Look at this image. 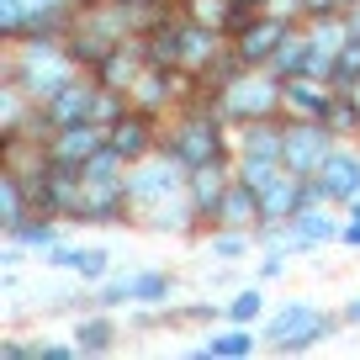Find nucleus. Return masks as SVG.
I'll list each match as a JSON object with an SVG mask.
<instances>
[{"mask_svg":"<svg viewBox=\"0 0 360 360\" xmlns=\"http://www.w3.org/2000/svg\"><path fill=\"white\" fill-rule=\"evenodd\" d=\"M75 75H85V69L75 64L64 37H22V43H11L6 58H0V79H16L37 106L53 101Z\"/></svg>","mask_w":360,"mask_h":360,"instance_id":"obj_1","label":"nucleus"},{"mask_svg":"<svg viewBox=\"0 0 360 360\" xmlns=\"http://www.w3.org/2000/svg\"><path fill=\"white\" fill-rule=\"evenodd\" d=\"M159 154L180 159L186 169L207 165V159H233V127L212 112V101H191V106H180V112L165 117Z\"/></svg>","mask_w":360,"mask_h":360,"instance_id":"obj_2","label":"nucleus"},{"mask_svg":"<svg viewBox=\"0 0 360 360\" xmlns=\"http://www.w3.org/2000/svg\"><path fill=\"white\" fill-rule=\"evenodd\" d=\"M281 96H286V79L276 69H238L223 90H212L207 101L212 112L223 117L228 127H244V122H265V117H281Z\"/></svg>","mask_w":360,"mask_h":360,"instance_id":"obj_3","label":"nucleus"},{"mask_svg":"<svg viewBox=\"0 0 360 360\" xmlns=\"http://www.w3.org/2000/svg\"><path fill=\"white\" fill-rule=\"evenodd\" d=\"M339 323H345V313H328V307H313V302H286L259 318V339L281 355H307L313 345L334 339Z\"/></svg>","mask_w":360,"mask_h":360,"instance_id":"obj_4","label":"nucleus"},{"mask_svg":"<svg viewBox=\"0 0 360 360\" xmlns=\"http://www.w3.org/2000/svg\"><path fill=\"white\" fill-rule=\"evenodd\" d=\"M79 0H0V48L22 37H64Z\"/></svg>","mask_w":360,"mask_h":360,"instance_id":"obj_5","label":"nucleus"},{"mask_svg":"<svg viewBox=\"0 0 360 360\" xmlns=\"http://www.w3.org/2000/svg\"><path fill=\"white\" fill-rule=\"evenodd\" d=\"M175 191H186V165H180V159H169V154L154 148L148 159L127 165V207H133V217L148 212L154 202H165V196H175Z\"/></svg>","mask_w":360,"mask_h":360,"instance_id":"obj_6","label":"nucleus"},{"mask_svg":"<svg viewBox=\"0 0 360 360\" xmlns=\"http://www.w3.org/2000/svg\"><path fill=\"white\" fill-rule=\"evenodd\" d=\"M339 148V138L328 133L323 117H286V143H281V165L292 175H318L328 154Z\"/></svg>","mask_w":360,"mask_h":360,"instance_id":"obj_7","label":"nucleus"},{"mask_svg":"<svg viewBox=\"0 0 360 360\" xmlns=\"http://www.w3.org/2000/svg\"><path fill=\"white\" fill-rule=\"evenodd\" d=\"M297 27H302V22H286V16H276V11H255L233 37H228V43H233V53L244 58L249 69H270L276 48H281L286 37L297 32Z\"/></svg>","mask_w":360,"mask_h":360,"instance_id":"obj_8","label":"nucleus"},{"mask_svg":"<svg viewBox=\"0 0 360 360\" xmlns=\"http://www.w3.org/2000/svg\"><path fill=\"white\" fill-rule=\"evenodd\" d=\"M133 228H148V233H169V238H196L202 233V212H196L191 191H175L165 202H154L148 212L133 217Z\"/></svg>","mask_w":360,"mask_h":360,"instance_id":"obj_9","label":"nucleus"},{"mask_svg":"<svg viewBox=\"0 0 360 360\" xmlns=\"http://www.w3.org/2000/svg\"><path fill=\"white\" fill-rule=\"evenodd\" d=\"M159 133H165V117H154V112H127L122 122H112L106 127V143L117 148V154L127 159V165H138V159H148L159 148Z\"/></svg>","mask_w":360,"mask_h":360,"instance_id":"obj_10","label":"nucleus"},{"mask_svg":"<svg viewBox=\"0 0 360 360\" xmlns=\"http://www.w3.org/2000/svg\"><path fill=\"white\" fill-rule=\"evenodd\" d=\"M223 48H228L223 32L196 27V22H186V16H180V27H175V69H186V75L202 79L207 69L217 64V53H223Z\"/></svg>","mask_w":360,"mask_h":360,"instance_id":"obj_11","label":"nucleus"},{"mask_svg":"<svg viewBox=\"0 0 360 360\" xmlns=\"http://www.w3.org/2000/svg\"><path fill=\"white\" fill-rule=\"evenodd\" d=\"M233 186V159H207V165L186 169V191H191L196 212H202V233L212 228L217 217V202H223V191Z\"/></svg>","mask_w":360,"mask_h":360,"instance_id":"obj_12","label":"nucleus"},{"mask_svg":"<svg viewBox=\"0 0 360 360\" xmlns=\"http://www.w3.org/2000/svg\"><path fill=\"white\" fill-rule=\"evenodd\" d=\"M318 186L328 191V207H349L360 196V148L339 143L334 154L318 165Z\"/></svg>","mask_w":360,"mask_h":360,"instance_id":"obj_13","label":"nucleus"},{"mask_svg":"<svg viewBox=\"0 0 360 360\" xmlns=\"http://www.w3.org/2000/svg\"><path fill=\"white\" fill-rule=\"evenodd\" d=\"M143 69H148V48H143V37H122V43H117L112 53L101 58V64L90 69V75L101 79L106 90H122V96H127V90L143 79Z\"/></svg>","mask_w":360,"mask_h":360,"instance_id":"obj_14","label":"nucleus"},{"mask_svg":"<svg viewBox=\"0 0 360 360\" xmlns=\"http://www.w3.org/2000/svg\"><path fill=\"white\" fill-rule=\"evenodd\" d=\"M339 217L328 212V207H307V212H297L292 223H286V244H292V255H313V249H334L339 244Z\"/></svg>","mask_w":360,"mask_h":360,"instance_id":"obj_15","label":"nucleus"},{"mask_svg":"<svg viewBox=\"0 0 360 360\" xmlns=\"http://www.w3.org/2000/svg\"><path fill=\"white\" fill-rule=\"evenodd\" d=\"M106 143V127L96 122H75V127H58L53 138H48V165H64V169H79L96 148Z\"/></svg>","mask_w":360,"mask_h":360,"instance_id":"obj_16","label":"nucleus"},{"mask_svg":"<svg viewBox=\"0 0 360 360\" xmlns=\"http://www.w3.org/2000/svg\"><path fill=\"white\" fill-rule=\"evenodd\" d=\"M90 101H96V75H75L53 101H43V117L48 127H75V122H90Z\"/></svg>","mask_w":360,"mask_h":360,"instance_id":"obj_17","label":"nucleus"},{"mask_svg":"<svg viewBox=\"0 0 360 360\" xmlns=\"http://www.w3.org/2000/svg\"><path fill=\"white\" fill-rule=\"evenodd\" d=\"M169 6H175V16H186V22H196V27H212V32H223V37H233L238 27L255 16V11H244V6H233V0H169Z\"/></svg>","mask_w":360,"mask_h":360,"instance_id":"obj_18","label":"nucleus"},{"mask_svg":"<svg viewBox=\"0 0 360 360\" xmlns=\"http://www.w3.org/2000/svg\"><path fill=\"white\" fill-rule=\"evenodd\" d=\"M297 212H307V196H302V175H292L286 169L270 191H259V223L276 228V223H292Z\"/></svg>","mask_w":360,"mask_h":360,"instance_id":"obj_19","label":"nucleus"},{"mask_svg":"<svg viewBox=\"0 0 360 360\" xmlns=\"http://www.w3.org/2000/svg\"><path fill=\"white\" fill-rule=\"evenodd\" d=\"M32 212H37V202H32V186H27V175L6 165V169H0V228L11 233V228H22Z\"/></svg>","mask_w":360,"mask_h":360,"instance_id":"obj_20","label":"nucleus"},{"mask_svg":"<svg viewBox=\"0 0 360 360\" xmlns=\"http://www.w3.org/2000/svg\"><path fill=\"white\" fill-rule=\"evenodd\" d=\"M334 85L328 79H313V75H292L286 79V96H281V117H323Z\"/></svg>","mask_w":360,"mask_h":360,"instance_id":"obj_21","label":"nucleus"},{"mask_svg":"<svg viewBox=\"0 0 360 360\" xmlns=\"http://www.w3.org/2000/svg\"><path fill=\"white\" fill-rule=\"evenodd\" d=\"M212 228H249V233H255V228H259V191H249L244 180L233 175V186H228L223 202H217Z\"/></svg>","mask_w":360,"mask_h":360,"instance_id":"obj_22","label":"nucleus"},{"mask_svg":"<svg viewBox=\"0 0 360 360\" xmlns=\"http://www.w3.org/2000/svg\"><path fill=\"white\" fill-rule=\"evenodd\" d=\"M286 143V117H265V122H244L233 127V154H265V159H281Z\"/></svg>","mask_w":360,"mask_h":360,"instance_id":"obj_23","label":"nucleus"},{"mask_svg":"<svg viewBox=\"0 0 360 360\" xmlns=\"http://www.w3.org/2000/svg\"><path fill=\"white\" fill-rule=\"evenodd\" d=\"M79 175H85V191H127V159L117 154L112 143L96 148V154L79 165Z\"/></svg>","mask_w":360,"mask_h":360,"instance_id":"obj_24","label":"nucleus"},{"mask_svg":"<svg viewBox=\"0 0 360 360\" xmlns=\"http://www.w3.org/2000/svg\"><path fill=\"white\" fill-rule=\"evenodd\" d=\"M259 349V328L255 323H228L223 334H212L196 355H207V360H249Z\"/></svg>","mask_w":360,"mask_h":360,"instance_id":"obj_25","label":"nucleus"},{"mask_svg":"<svg viewBox=\"0 0 360 360\" xmlns=\"http://www.w3.org/2000/svg\"><path fill=\"white\" fill-rule=\"evenodd\" d=\"M127 292H133V307H169L180 292V281L169 270H133L127 276Z\"/></svg>","mask_w":360,"mask_h":360,"instance_id":"obj_26","label":"nucleus"},{"mask_svg":"<svg viewBox=\"0 0 360 360\" xmlns=\"http://www.w3.org/2000/svg\"><path fill=\"white\" fill-rule=\"evenodd\" d=\"M75 345H79V355H106V349L117 345L112 313H106V307H90V313L75 323Z\"/></svg>","mask_w":360,"mask_h":360,"instance_id":"obj_27","label":"nucleus"},{"mask_svg":"<svg viewBox=\"0 0 360 360\" xmlns=\"http://www.w3.org/2000/svg\"><path fill=\"white\" fill-rule=\"evenodd\" d=\"M323 122H328V133H334L339 143H360V101H355V90H334V96H328Z\"/></svg>","mask_w":360,"mask_h":360,"instance_id":"obj_28","label":"nucleus"},{"mask_svg":"<svg viewBox=\"0 0 360 360\" xmlns=\"http://www.w3.org/2000/svg\"><path fill=\"white\" fill-rule=\"evenodd\" d=\"M233 175L244 180L249 191H270V186L286 175V165L281 159H265V154H233Z\"/></svg>","mask_w":360,"mask_h":360,"instance_id":"obj_29","label":"nucleus"},{"mask_svg":"<svg viewBox=\"0 0 360 360\" xmlns=\"http://www.w3.org/2000/svg\"><path fill=\"white\" fill-rule=\"evenodd\" d=\"M207 255L217 259V265H238V259L249 255V244H255V233L249 228H207Z\"/></svg>","mask_w":360,"mask_h":360,"instance_id":"obj_30","label":"nucleus"},{"mask_svg":"<svg viewBox=\"0 0 360 360\" xmlns=\"http://www.w3.org/2000/svg\"><path fill=\"white\" fill-rule=\"evenodd\" d=\"M58 228H64V217H53V212H32L22 228H11L6 238H16L22 249H48V244H58Z\"/></svg>","mask_w":360,"mask_h":360,"instance_id":"obj_31","label":"nucleus"},{"mask_svg":"<svg viewBox=\"0 0 360 360\" xmlns=\"http://www.w3.org/2000/svg\"><path fill=\"white\" fill-rule=\"evenodd\" d=\"M127 112H133V96H122V90H106L101 79H96V101H90V122H96V127H112V122H122Z\"/></svg>","mask_w":360,"mask_h":360,"instance_id":"obj_32","label":"nucleus"},{"mask_svg":"<svg viewBox=\"0 0 360 360\" xmlns=\"http://www.w3.org/2000/svg\"><path fill=\"white\" fill-rule=\"evenodd\" d=\"M307 53H313V43H307V32H302V27H297V32L286 37L281 48H276V58H270V69H276V75H281V79H292V75H302Z\"/></svg>","mask_w":360,"mask_h":360,"instance_id":"obj_33","label":"nucleus"},{"mask_svg":"<svg viewBox=\"0 0 360 360\" xmlns=\"http://www.w3.org/2000/svg\"><path fill=\"white\" fill-rule=\"evenodd\" d=\"M223 307H228V323H255L259 328V318H265V292H259V286H238Z\"/></svg>","mask_w":360,"mask_h":360,"instance_id":"obj_34","label":"nucleus"},{"mask_svg":"<svg viewBox=\"0 0 360 360\" xmlns=\"http://www.w3.org/2000/svg\"><path fill=\"white\" fill-rule=\"evenodd\" d=\"M165 323H228V307L217 302H186V307H159Z\"/></svg>","mask_w":360,"mask_h":360,"instance_id":"obj_35","label":"nucleus"},{"mask_svg":"<svg viewBox=\"0 0 360 360\" xmlns=\"http://www.w3.org/2000/svg\"><path fill=\"white\" fill-rule=\"evenodd\" d=\"M85 307H106V313H117V307H133V292H127V276H106L101 292H90Z\"/></svg>","mask_w":360,"mask_h":360,"instance_id":"obj_36","label":"nucleus"},{"mask_svg":"<svg viewBox=\"0 0 360 360\" xmlns=\"http://www.w3.org/2000/svg\"><path fill=\"white\" fill-rule=\"evenodd\" d=\"M355 79H360V37L349 32V43L334 58V90H355Z\"/></svg>","mask_w":360,"mask_h":360,"instance_id":"obj_37","label":"nucleus"},{"mask_svg":"<svg viewBox=\"0 0 360 360\" xmlns=\"http://www.w3.org/2000/svg\"><path fill=\"white\" fill-rule=\"evenodd\" d=\"M79 255H85V244H48V249H37V259H43L48 270H79Z\"/></svg>","mask_w":360,"mask_h":360,"instance_id":"obj_38","label":"nucleus"},{"mask_svg":"<svg viewBox=\"0 0 360 360\" xmlns=\"http://www.w3.org/2000/svg\"><path fill=\"white\" fill-rule=\"evenodd\" d=\"M75 276H79V281H90V286H101L106 276H112V255H106V249H85Z\"/></svg>","mask_w":360,"mask_h":360,"instance_id":"obj_39","label":"nucleus"},{"mask_svg":"<svg viewBox=\"0 0 360 360\" xmlns=\"http://www.w3.org/2000/svg\"><path fill=\"white\" fill-rule=\"evenodd\" d=\"M286 259H292V255H276V249H265V255H259V281H276V276L286 270Z\"/></svg>","mask_w":360,"mask_h":360,"instance_id":"obj_40","label":"nucleus"},{"mask_svg":"<svg viewBox=\"0 0 360 360\" xmlns=\"http://www.w3.org/2000/svg\"><path fill=\"white\" fill-rule=\"evenodd\" d=\"M0 355H6V360H32V339H6Z\"/></svg>","mask_w":360,"mask_h":360,"instance_id":"obj_41","label":"nucleus"},{"mask_svg":"<svg viewBox=\"0 0 360 360\" xmlns=\"http://www.w3.org/2000/svg\"><path fill=\"white\" fill-rule=\"evenodd\" d=\"M339 244H345V249H360V217H345V228H339Z\"/></svg>","mask_w":360,"mask_h":360,"instance_id":"obj_42","label":"nucleus"},{"mask_svg":"<svg viewBox=\"0 0 360 360\" xmlns=\"http://www.w3.org/2000/svg\"><path fill=\"white\" fill-rule=\"evenodd\" d=\"M307 16H323V11H339V0H302Z\"/></svg>","mask_w":360,"mask_h":360,"instance_id":"obj_43","label":"nucleus"},{"mask_svg":"<svg viewBox=\"0 0 360 360\" xmlns=\"http://www.w3.org/2000/svg\"><path fill=\"white\" fill-rule=\"evenodd\" d=\"M345 323L360 328V297H349V302H345Z\"/></svg>","mask_w":360,"mask_h":360,"instance_id":"obj_44","label":"nucleus"},{"mask_svg":"<svg viewBox=\"0 0 360 360\" xmlns=\"http://www.w3.org/2000/svg\"><path fill=\"white\" fill-rule=\"evenodd\" d=\"M233 6H244V11H265L270 0H233Z\"/></svg>","mask_w":360,"mask_h":360,"instance_id":"obj_45","label":"nucleus"},{"mask_svg":"<svg viewBox=\"0 0 360 360\" xmlns=\"http://www.w3.org/2000/svg\"><path fill=\"white\" fill-rule=\"evenodd\" d=\"M345 16H349V32L360 37V6H355V11H345Z\"/></svg>","mask_w":360,"mask_h":360,"instance_id":"obj_46","label":"nucleus"},{"mask_svg":"<svg viewBox=\"0 0 360 360\" xmlns=\"http://www.w3.org/2000/svg\"><path fill=\"white\" fill-rule=\"evenodd\" d=\"M345 212H349V217H360V196H355V202H349V207H345Z\"/></svg>","mask_w":360,"mask_h":360,"instance_id":"obj_47","label":"nucleus"},{"mask_svg":"<svg viewBox=\"0 0 360 360\" xmlns=\"http://www.w3.org/2000/svg\"><path fill=\"white\" fill-rule=\"evenodd\" d=\"M355 101H360V79H355Z\"/></svg>","mask_w":360,"mask_h":360,"instance_id":"obj_48","label":"nucleus"}]
</instances>
